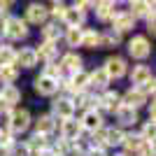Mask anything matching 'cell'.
I'll use <instances>...</instances> for the list:
<instances>
[{"label":"cell","mask_w":156,"mask_h":156,"mask_svg":"<svg viewBox=\"0 0 156 156\" xmlns=\"http://www.w3.org/2000/svg\"><path fill=\"white\" fill-rule=\"evenodd\" d=\"M33 91L37 93L40 98H49V100H51V98L58 93V82L44 77V75H35V77H33Z\"/></svg>","instance_id":"obj_18"},{"label":"cell","mask_w":156,"mask_h":156,"mask_svg":"<svg viewBox=\"0 0 156 156\" xmlns=\"http://www.w3.org/2000/svg\"><path fill=\"white\" fill-rule=\"evenodd\" d=\"M107 89H112V79L107 77V72H105L100 65L93 68V70H89V91L103 93V91H107Z\"/></svg>","instance_id":"obj_19"},{"label":"cell","mask_w":156,"mask_h":156,"mask_svg":"<svg viewBox=\"0 0 156 156\" xmlns=\"http://www.w3.org/2000/svg\"><path fill=\"white\" fill-rule=\"evenodd\" d=\"M135 130L144 142H156V121H151V119H140V124L135 126Z\"/></svg>","instance_id":"obj_30"},{"label":"cell","mask_w":156,"mask_h":156,"mask_svg":"<svg viewBox=\"0 0 156 156\" xmlns=\"http://www.w3.org/2000/svg\"><path fill=\"white\" fill-rule=\"evenodd\" d=\"M47 9H49V21H58V23H61L65 9H68V2H63V0H54V2H47Z\"/></svg>","instance_id":"obj_33"},{"label":"cell","mask_w":156,"mask_h":156,"mask_svg":"<svg viewBox=\"0 0 156 156\" xmlns=\"http://www.w3.org/2000/svg\"><path fill=\"white\" fill-rule=\"evenodd\" d=\"M16 7V2L14 0H0V12H5V14H12V9Z\"/></svg>","instance_id":"obj_40"},{"label":"cell","mask_w":156,"mask_h":156,"mask_svg":"<svg viewBox=\"0 0 156 156\" xmlns=\"http://www.w3.org/2000/svg\"><path fill=\"white\" fill-rule=\"evenodd\" d=\"M107 28L117 30L119 35H128V33L133 35V33H135V28H137V21L128 14V9H121V7H119L117 14L112 16V21L107 23Z\"/></svg>","instance_id":"obj_10"},{"label":"cell","mask_w":156,"mask_h":156,"mask_svg":"<svg viewBox=\"0 0 156 156\" xmlns=\"http://www.w3.org/2000/svg\"><path fill=\"white\" fill-rule=\"evenodd\" d=\"M21 100H23V91H21L19 84H7L0 86V103H5L7 107H19Z\"/></svg>","instance_id":"obj_22"},{"label":"cell","mask_w":156,"mask_h":156,"mask_svg":"<svg viewBox=\"0 0 156 156\" xmlns=\"http://www.w3.org/2000/svg\"><path fill=\"white\" fill-rule=\"evenodd\" d=\"M14 56H16V47L5 42L0 47V65H14Z\"/></svg>","instance_id":"obj_34"},{"label":"cell","mask_w":156,"mask_h":156,"mask_svg":"<svg viewBox=\"0 0 156 156\" xmlns=\"http://www.w3.org/2000/svg\"><path fill=\"white\" fill-rule=\"evenodd\" d=\"M72 5L77 7L79 12H84V14H91V12H93V5H96V0H75Z\"/></svg>","instance_id":"obj_37"},{"label":"cell","mask_w":156,"mask_h":156,"mask_svg":"<svg viewBox=\"0 0 156 156\" xmlns=\"http://www.w3.org/2000/svg\"><path fill=\"white\" fill-rule=\"evenodd\" d=\"M16 140H19V137H14L7 128H0V147H5V149L9 151V149L14 147V142H16Z\"/></svg>","instance_id":"obj_35"},{"label":"cell","mask_w":156,"mask_h":156,"mask_svg":"<svg viewBox=\"0 0 156 156\" xmlns=\"http://www.w3.org/2000/svg\"><path fill=\"white\" fill-rule=\"evenodd\" d=\"M100 68L107 72V77H110L112 84H114V82H119V79H124L126 75H128L130 63H128V58H126L124 54L112 51V54H107V56H105V61L100 63Z\"/></svg>","instance_id":"obj_4"},{"label":"cell","mask_w":156,"mask_h":156,"mask_svg":"<svg viewBox=\"0 0 156 156\" xmlns=\"http://www.w3.org/2000/svg\"><path fill=\"white\" fill-rule=\"evenodd\" d=\"M33 133L44 137H56V130H58V119L51 117L49 112H40L37 117H33Z\"/></svg>","instance_id":"obj_7"},{"label":"cell","mask_w":156,"mask_h":156,"mask_svg":"<svg viewBox=\"0 0 156 156\" xmlns=\"http://www.w3.org/2000/svg\"><path fill=\"white\" fill-rule=\"evenodd\" d=\"M58 65L63 68L65 77H68V75H75V72L84 70V56L79 51H68V49H65L58 56Z\"/></svg>","instance_id":"obj_14"},{"label":"cell","mask_w":156,"mask_h":156,"mask_svg":"<svg viewBox=\"0 0 156 156\" xmlns=\"http://www.w3.org/2000/svg\"><path fill=\"white\" fill-rule=\"evenodd\" d=\"M128 86H142L149 79H154V70L149 63H133L128 68Z\"/></svg>","instance_id":"obj_13"},{"label":"cell","mask_w":156,"mask_h":156,"mask_svg":"<svg viewBox=\"0 0 156 156\" xmlns=\"http://www.w3.org/2000/svg\"><path fill=\"white\" fill-rule=\"evenodd\" d=\"M84 156H110V151L103 149V147H93V144H89V149H86Z\"/></svg>","instance_id":"obj_39"},{"label":"cell","mask_w":156,"mask_h":156,"mask_svg":"<svg viewBox=\"0 0 156 156\" xmlns=\"http://www.w3.org/2000/svg\"><path fill=\"white\" fill-rule=\"evenodd\" d=\"M135 156H156V142H144Z\"/></svg>","instance_id":"obj_38"},{"label":"cell","mask_w":156,"mask_h":156,"mask_svg":"<svg viewBox=\"0 0 156 156\" xmlns=\"http://www.w3.org/2000/svg\"><path fill=\"white\" fill-rule=\"evenodd\" d=\"M30 37V26H28L26 21H23V16L16 12H12L9 16H7L5 21V30H2V40L5 42H9V44H19V42H26V40Z\"/></svg>","instance_id":"obj_2"},{"label":"cell","mask_w":156,"mask_h":156,"mask_svg":"<svg viewBox=\"0 0 156 156\" xmlns=\"http://www.w3.org/2000/svg\"><path fill=\"white\" fill-rule=\"evenodd\" d=\"M124 47H126V58L133 63H147L154 51V44L144 33H133L128 40H124Z\"/></svg>","instance_id":"obj_1"},{"label":"cell","mask_w":156,"mask_h":156,"mask_svg":"<svg viewBox=\"0 0 156 156\" xmlns=\"http://www.w3.org/2000/svg\"><path fill=\"white\" fill-rule=\"evenodd\" d=\"M2 44H5V40H2V37H0V47H2Z\"/></svg>","instance_id":"obj_45"},{"label":"cell","mask_w":156,"mask_h":156,"mask_svg":"<svg viewBox=\"0 0 156 156\" xmlns=\"http://www.w3.org/2000/svg\"><path fill=\"white\" fill-rule=\"evenodd\" d=\"M110 156H126L124 151H114V154H110Z\"/></svg>","instance_id":"obj_44"},{"label":"cell","mask_w":156,"mask_h":156,"mask_svg":"<svg viewBox=\"0 0 156 156\" xmlns=\"http://www.w3.org/2000/svg\"><path fill=\"white\" fill-rule=\"evenodd\" d=\"M82 49L86 51H98L100 49V28L96 26H84L82 28Z\"/></svg>","instance_id":"obj_24"},{"label":"cell","mask_w":156,"mask_h":156,"mask_svg":"<svg viewBox=\"0 0 156 156\" xmlns=\"http://www.w3.org/2000/svg\"><path fill=\"white\" fill-rule=\"evenodd\" d=\"M119 9V2L117 0H96V5H93V16H96L98 23H103V26H107L112 21V16L117 14Z\"/></svg>","instance_id":"obj_15"},{"label":"cell","mask_w":156,"mask_h":156,"mask_svg":"<svg viewBox=\"0 0 156 156\" xmlns=\"http://www.w3.org/2000/svg\"><path fill=\"white\" fill-rule=\"evenodd\" d=\"M14 65L19 70H35L37 68V56H35V49L33 44H23V47H16V56H14Z\"/></svg>","instance_id":"obj_16"},{"label":"cell","mask_w":156,"mask_h":156,"mask_svg":"<svg viewBox=\"0 0 156 156\" xmlns=\"http://www.w3.org/2000/svg\"><path fill=\"white\" fill-rule=\"evenodd\" d=\"M77 119H79V126H82V130H84V135H89V133H93V130H98L100 126L107 124L105 117L98 110H84V112H79Z\"/></svg>","instance_id":"obj_17"},{"label":"cell","mask_w":156,"mask_h":156,"mask_svg":"<svg viewBox=\"0 0 156 156\" xmlns=\"http://www.w3.org/2000/svg\"><path fill=\"white\" fill-rule=\"evenodd\" d=\"M61 42L65 44L68 51H77L82 44V28H63V37Z\"/></svg>","instance_id":"obj_29"},{"label":"cell","mask_w":156,"mask_h":156,"mask_svg":"<svg viewBox=\"0 0 156 156\" xmlns=\"http://www.w3.org/2000/svg\"><path fill=\"white\" fill-rule=\"evenodd\" d=\"M144 112H147V119L156 121V103H154V100H149V103L144 105Z\"/></svg>","instance_id":"obj_41"},{"label":"cell","mask_w":156,"mask_h":156,"mask_svg":"<svg viewBox=\"0 0 156 156\" xmlns=\"http://www.w3.org/2000/svg\"><path fill=\"white\" fill-rule=\"evenodd\" d=\"M119 105H121V91L119 89H107V91L98 93V112L107 117V114H114L119 110Z\"/></svg>","instance_id":"obj_8"},{"label":"cell","mask_w":156,"mask_h":156,"mask_svg":"<svg viewBox=\"0 0 156 156\" xmlns=\"http://www.w3.org/2000/svg\"><path fill=\"white\" fill-rule=\"evenodd\" d=\"M23 21H26L28 26L33 28H40L42 23H47L49 21V9H47V2H40V0H33V2H28L26 7H23Z\"/></svg>","instance_id":"obj_5"},{"label":"cell","mask_w":156,"mask_h":156,"mask_svg":"<svg viewBox=\"0 0 156 156\" xmlns=\"http://www.w3.org/2000/svg\"><path fill=\"white\" fill-rule=\"evenodd\" d=\"M19 77H21V70L16 65H0V86L16 84Z\"/></svg>","instance_id":"obj_31"},{"label":"cell","mask_w":156,"mask_h":156,"mask_svg":"<svg viewBox=\"0 0 156 156\" xmlns=\"http://www.w3.org/2000/svg\"><path fill=\"white\" fill-rule=\"evenodd\" d=\"M33 49H35V56H37V63L40 65L54 63V61H58V56H61V47L56 44V42L37 40V44H33Z\"/></svg>","instance_id":"obj_11"},{"label":"cell","mask_w":156,"mask_h":156,"mask_svg":"<svg viewBox=\"0 0 156 156\" xmlns=\"http://www.w3.org/2000/svg\"><path fill=\"white\" fill-rule=\"evenodd\" d=\"M86 21H89V14L79 12L75 5H68L63 19H61V26H63V28H84Z\"/></svg>","instance_id":"obj_21"},{"label":"cell","mask_w":156,"mask_h":156,"mask_svg":"<svg viewBox=\"0 0 156 156\" xmlns=\"http://www.w3.org/2000/svg\"><path fill=\"white\" fill-rule=\"evenodd\" d=\"M0 156H9V151H7L5 147H0Z\"/></svg>","instance_id":"obj_43"},{"label":"cell","mask_w":156,"mask_h":156,"mask_svg":"<svg viewBox=\"0 0 156 156\" xmlns=\"http://www.w3.org/2000/svg\"><path fill=\"white\" fill-rule=\"evenodd\" d=\"M154 100V98H151ZM149 103V98L142 96V93L137 91V89H133V86H128L126 91H121V105H126V107H130V110H144V105Z\"/></svg>","instance_id":"obj_20"},{"label":"cell","mask_w":156,"mask_h":156,"mask_svg":"<svg viewBox=\"0 0 156 156\" xmlns=\"http://www.w3.org/2000/svg\"><path fill=\"white\" fill-rule=\"evenodd\" d=\"M37 30H40V40L61 44V37H63V26H61L58 21H47V23H42Z\"/></svg>","instance_id":"obj_25"},{"label":"cell","mask_w":156,"mask_h":156,"mask_svg":"<svg viewBox=\"0 0 156 156\" xmlns=\"http://www.w3.org/2000/svg\"><path fill=\"white\" fill-rule=\"evenodd\" d=\"M56 137H61V140H65V142H77V140H82V137H84V130H82V126H79V119L70 117V119L58 121Z\"/></svg>","instance_id":"obj_9"},{"label":"cell","mask_w":156,"mask_h":156,"mask_svg":"<svg viewBox=\"0 0 156 156\" xmlns=\"http://www.w3.org/2000/svg\"><path fill=\"white\" fill-rule=\"evenodd\" d=\"M33 128V112L23 105L14 107L9 112V121H7V130L12 133L14 137H21V135H28Z\"/></svg>","instance_id":"obj_3"},{"label":"cell","mask_w":156,"mask_h":156,"mask_svg":"<svg viewBox=\"0 0 156 156\" xmlns=\"http://www.w3.org/2000/svg\"><path fill=\"white\" fill-rule=\"evenodd\" d=\"M121 44H124V35H119V33L112 30V28H100V49H107V51L112 54Z\"/></svg>","instance_id":"obj_28"},{"label":"cell","mask_w":156,"mask_h":156,"mask_svg":"<svg viewBox=\"0 0 156 156\" xmlns=\"http://www.w3.org/2000/svg\"><path fill=\"white\" fill-rule=\"evenodd\" d=\"M142 21H144V30H147L144 35H147V37H149V35L154 37V33H156V9H154V12H149Z\"/></svg>","instance_id":"obj_36"},{"label":"cell","mask_w":156,"mask_h":156,"mask_svg":"<svg viewBox=\"0 0 156 156\" xmlns=\"http://www.w3.org/2000/svg\"><path fill=\"white\" fill-rule=\"evenodd\" d=\"M49 114L51 117H56L58 121H63V119H70V117H77V112H75V105H72V98L68 96H61V93H56V96L49 100Z\"/></svg>","instance_id":"obj_6"},{"label":"cell","mask_w":156,"mask_h":156,"mask_svg":"<svg viewBox=\"0 0 156 156\" xmlns=\"http://www.w3.org/2000/svg\"><path fill=\"white\" fill-rule=\"evenodd\" d=\"M142 144H144V140L137 135V130H126L124 142H121L119 151H124L126 156H135L137 151H140V147H142Z\"/></svg>","instance_id":"obj_27"},{"label":"cell","mask_w":156,"mask_h":156,"mask_svg":"<svg viewBox=\"0 0 156 156\" xmlns=\"http://www.w3.org/2000/svg\"><path fill=\"white\" fill-rule=\"evenodd\" d=\"M126 9L135 21H142L149 12H154V2H149V0H128Z\"/></svg>","instance_id":"obj_26"},{"label":"cell","mask_w":156,"mask_h":156,"mask_svg":"<svg viewBox=\"0 0 156 156\" xmlns=\"http://www.w3.org/2000/svg\"><path fill=\"white\" fill-rule=\"evenodd\" d=\"M40 75H44V77L54 79V82H61V79H65V72H63V68L58 65V61H54V63H47V65H42Z\"/></svg>","instance_id":"obj_32"},{"label":"cell","mask_w":156,"mask_h":156,"mask_svg":"<svg viewBox=\"0 0 156 156\" xmlns=\"http://www.w3.org/2000/svg\"><path fill=\"white\" fill-rule=\"evenodd\" d=\"M124 135L126 130L119 128V126L114 124H107V130H105V149L110 151H119V147H121V142H124Z\"/></svg>","instance_id":"obj_23"},{"label":"cell","mask_w":156,"mask_h":156,"mask_svg":"<svg viewBox=\"0 0 156 156\" xmlns=\"http://www.w3.org/2000/svg\"><path fill=\"white\" fill-rule=\"evenodd\" d=\"M7 16H9V14L0 12V37H2V30H5V21H7Z\"/></svg>","instance_id":"obj_42"},{"label":"cell","mask_w":156,"mask_h":156,"mask_svg":"<svg viewBox=\"0 0 156 156\" xmlns=\"http://www.w3.org/2000/svg\"><path fill=\"white\" fill-rule=\"evenodd\" d=\"M112 117H114V126H119V128H124V130H135V126L140 124V112L130 110L126 105H119V110Z\"/></svg>","instance_id":"obj_12"}]
</instances>
